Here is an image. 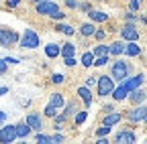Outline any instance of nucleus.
Wrapping results in <instances>:
<instances>
[{"instance_id":"nucleus-12","label":"nucleus","mask_w":147,"mask_h":144,"mask_svg":"<svg viewBox=\"0 0 147 144\" xmlns=\"http://www.w3.org/2000/svg\"><path fill=\"white\" fill-rule=\"evenodd\" d=\"M76 94H78V98L84 102V108H86V110H90L92 100H94V96H92V87H88V85H80Z\"/></svg>"},{"instance_id":"nucleus-39","label":"nucleus","mask_w":147,"mask_h":144,"mask_svg":"<svg viewBox=\"0 0 147 144\" xmlns=\"http://www.w3.org/2000/svg\"><path fill=\"white\" fill-rule=\"evenodd\" d=\"M106 37V31H102V29H96V33H94V39L96 41H102Z\"/></svg>"},{"instance_id":"nucleus-14","label":"nucleus","mask_w":147,"mask_h":144,"mask_svg":"<svg viewBox=\"0 0 147 144\" xmlns=\"http://www.w3.org/2000/svg\"><path fill=\"white\" fill-rule=\"evenodd\" d=\"M123 118H125V116L115 110V112H108V114L102 118V124H106V126H117L119 122H123Z\"/></svg>"},{"instance_id":"nucleus-49","label":"nucleus","mask_w":147,"mask_h":144,"mask_svg":"<svg viewBox=\"0 0 147 144\" xmlns=\"http://www.w3.org/2000/svg\"><path fill=\"white\" fill-rule=\"evenodd\" d=\"M4 94H8V87L4 85V87H0V96H4Z\"/></svg>"},{"instance_id":"nucleus-15","label":"nucleus","mask_w":147,"mask_h":144,"mask_svg":"<svg viewBox=\"0 0 147 144\" xmlns=\"http://www.w3.org/2000/svg\"><path fill=\"white\" fill-rule=\"evenodd\" d=\"M88 16H90V21H92V23H96V25H100V23H108V19H110L106 12H102V10H94V8L88 12Z\"/></svg>"},{"instance_id":"nucleus-51","label":"nucleus","mask_w":147,"mask_h":144,"mask_svg":"<svg viewBox=\"0 0 147 144\" xmlns=\"http://www.w3.org/2000/svg\"><path fill=\"white\" fill-rule=\"evenodd\" d=\"M141 23H145V25H147V16H141Z\"/></svg>"},{"instance_id":"nucleus-28","label":"nucleus","mask_w":147,"mask_h":144,"mask_svg":"<svg viewBox=\"0 0 147 144\" xmlns=\"http://www.w3.org/2000/svg\"><path fill=\"white\" fill-rule=\"evenodd\" d=\"M86 118H88V110H86V108H84V110H78L76 116H74V124H76V126H82V124L86 122Z\"/></svg>"},{"instance_id":"nucleus-30","label":"nucleus","mask_w":147,"mask_h":144,"mask_svg":"<svg viewBox=\"0 0 147 144\" xmlns=\"http://www.w3.org/2000/svg\"><path fill=\"white\" fill-rule=\"evenodd\" d=\"M57 112H59V108H55V106L47 104L45 110H43V116H45V118H55V116H57Z\"/></svg>"},{"instance_id":"nucleus-27","label":"nucleus","mask_w":147,"mask_h":144,"mask_svg":"<svg viewBox=\"0 0 147 144\" xmlns=\"http://www.w3.org/2000/svg\"><path fill=\"white\" fill-rule=\"evenodd\" d=\"M94 57H102V55H110V45H96L92 49Z\"/></svg>"},{"instance_id":"nucleus-52","label":"nucleus","mask_w":147,"mask_h":144,"mask_svg":"<svg viewBox=\"0 0 147 144\" xmlns=\"http://www.w3.org/2000/svg\"><path fill=\"white\" fill-rule=\"evenodd\" d=\"M143 124H147V114H145V120H143Z\"/></svg>"},{"instance_id":"nucleus-17","label":"nucleus","mask_w":147,"mask_h":144,"mask_svg":"<svg viewBox=\"0 0 147 144\" xmlns=\"http://www.w3.org/2000/svg\"><path fill=\"white\" fill-rule=\"evenodd\" d=\"M45 55H47L49 59H57V57L61 55V45H57V43H47V45H45Z\"/></svg>"},{"instance_id":"nucleus-45","label":"nucleus","mask_w":147,"mask_h":144,"mask_svg":"<svg viewBox=\"0 0 147 144\" xmlns=\"http://www.w3.org/2000/svg\"><path fill=\"white\" fill-rule=\"evenodd\" d=\"M21 4V0H6V6L8 8H14V6H18Z\"/></svg>"},{"instance_id":"nucleus-24","label":"nucleus","mask_w":147,"mask_h":144,"mask_svg":"<svg viewBox=\"0 0 147 144\" xmlns=\"http://www.w3.org/2000/svg\"><path fill=\"white\" fill-rule=\"evenodd\" d=\"M55 31L57 33H63V35H67V37H74V35H76V29H74L71 25H65V23H57V27H55Z\"/></svg>"},{"instance_id":"nucleus-21","label":"nucleus","mask_w":147,"mask_h":144,"mask_svg":"<svg viewBox=\"0 0 147 144\" xmlns=\"http://www.w3.org/2000/svg\"><path fill=\"white\" fill-rule=\"evenodd\" d=\"M94 33H96V23H84L80 25V35L82 37H94Z\"/></svg>"},{"instance_id":"nucleus-6","label":"nucleus","mask_w":147,"mask_h":144,"mask_svg":"<svg viewBox=\"0 0 147 144\" xmlns=\"http://www.w3.org/2000/svg\"><path fill=\"white\" fill-rule=\"evenodd\" d=\"M121 39L123 41H139V31L135 23H127L121 27Z\"/></svg>"},{"instance_id":"nucleus-40","label":"nucleus","mask_w":147,"mask_h":144,"mask_svg":"<svg viewBox=\"0 0 147 144\" xmlns=\"http://www.w3.org/2000/svg\"><path fill=\"white\" fill-rule=\"evenodd\" d=\"M8 71V63H6V59H0V75H4Z\"/></svg>"},{"instance_id":"nucleus-4","label":"nucleus","mask_w":147,"mask_h":144,"mask_svg":"<svg viewBox=\"0 0 147 144\" xmlns=\"http://www.w3.org/2000/svg\"><path fill=\"white\" fill-rule=\"evenodd\" d=\"M41 45V39L33 29H25V33L21 35V41H18V47L23 49H37Z\"/></svg>"},{"instance_id":"nucleus-3","label":"nucleus","mask_w":147,"mask_h":144,"mask_svg":"<svg viewBox=\"0 0 147 144\" xmlns=\"http://www.w3.org/2000/svg\"><path fill=\"white\" fill-rule=\"evenodd\" d=\"M18 41H21V35H18L14 29H4V27H0V47L10 49V47L18 45Z\"/></svg>"},{"instance_id":"nucleus-11","label":"nucleus","mask_w":147,"mask_h":144,"mask_svg":"<svg viewBox=\"0 0 147 144\" xmlns=\"http://www.w3.org/2000/svg\"><path fill=\"white\" fill-rule=\"evenodd\" d=\"M35 10L41 16H51L55 10H59V4L53 2V0H45V2H41V4H35Z\"/></svg>"},{"instance_id":"nucleus-18","label":"nucleus","mask_w":147,"mask_h":144,"mask_svg":"<svg viewBox=\"0 0 147 144\" xmlns=\"http://www.w3.org/2000/svg\"><path fill=\"white\" fill-rule=\"evenodd\" d=\"M49 104L55 106V108H59V110H63V108H65V98H63V94L53 92V94L49 96Z\"/></svg>"},{"instance_id":"nucleus-7","label":"nucleus","mask_w":147,"mask_h":144,"mask_svg":"<svg viewBox=\"0 0 147 144\" xmlns=\"http://www.w3.org/2000/svg\"><path fill=\"white\" fill-rule=\"evenodd\" d=\"M115 142H117V144H135V142H137V136H135V132H133L131 128H123V130L117 132Z\"/></svg>"},{"instance_id":"nucleus-50","label":"nucleus","mask_w":147,"mask_h":144,"mask_svg":"<svg viewBox=\"0 0 147 144\" xmlns=\"http://www.w3.org/2000/svg\"><path fill=\"white\" fill-rule=\"evenodd\" d=\"M33 4H41V2H45V0H31Z\"/></svg>"},{"instance_id":"nucleus-25","label":"nucleus","mask_w":147,"mask_h":144,"mask_svg":"<svg viewBox=\"0 0 147 144\" xmlns=\"http://www.w3.org/2000/svg\"><path fill=\"white\" fill-rule=\"evenodd\" d=\"M94 53H92V51H86L84 53V55L80 57V63H82V67H92V65H94Z\"/></svg>"},{"instance_id":"nucleus-23","label":"nucleus","mask_w":147,"mask_h":144,"mask_svg":"<svg viewBox=\"0 0 147 144\" xmlns=\"http://www.w3.org/2000/svg\"><path fill=\"white\" fill-rule=\"evenodd\" d=\"M80 110V106H78V102H67L65 104V108H63V116L65 118H71V116H76V112Z\"/></svg>"},{"instance_id":"nucleus-35","label":"nucleus","mask_w":147,"mask_h":144,"mask_svg":"<svg viewBox=\"0 0 147 144\" xmlns=\"http://www.w3.org/2000/svg\"><path fill=\"white\" fill-rule=\"evenodd\" d=\"M61 142H65V136L63 134H51V144H61Z\"/></svg>"},{"instance_id":"nucleus-42","label":"nucleus","mask_w":147,"mask_h":144,"mask_svg":"<svg viewBox=\"0 0 147 144\" xmlns=\"http://www.w3.org/2000/svg\"><path fill=\"white\" fill-rule=\"evenodd\" d=\"M63 63H65L67 67H74L78 61H76V57H63Z\"/></svg>"},{"instance_id":"nucleus-46","label":"nucleus","mask_w":147,"mask_h":144,"mask_svg":"<svg viewBox=\"0 0 147 144\" xmlns=\"http://www.w3.org/2000/svg\"><path fill=\"white\" fill-rule=\"evenodd\" d=\"M4 59H6V63H8V65H10V63H12V65H16V63H18V59H16V57H4Z\"/></svg>"},{"instance_id":"nucleus-37","label":"nucleus","mask_w":147,"mask_h":144,"mask_svg":"<svg viewBox=\"0 0 147 144\" xmlns=\"http://www.w3.org/2000/svg\"><path fill=\"white\" fill-rule=\"evenodd\" d=\"M51 19L59 23V21H63V19H65V12H61V10H55V12L51 14Z\"/></svg>"},{"instance_id":"nucleus-1","label":"nucleus","mask_w":147,"mask_h":144,"mask_svg":"<svg viewBox=\"0 0 147 144\" xmlns=\"http://www.w3.org/2000/svg\"><path fill=\"white\" fill-rule=\"evenodd\" d=\"M115 79L113 75H98V83H96V96L98 98H108L115 92Z\"/></svg>"},{"instance_id":"nucleus-44","label":"nucleus","mask_w":147,"mask_h":144,"mask_svg":"<svg viewBox=\"0 0 147 144\" xmlns=\"http://www.w3.org/2000/svg\"><path fill=\"white\" fill-rule=\"evenodd\" d=\"M78 4H80L78 0H65V6L67 8H78Z\"/></svg>"},{"instance_id":"nucleus-13","label":"nucleus","mask_w":147,"mask_h":144,"mask_svg":"<svg viewBox=\"0 0 147 144\" xmlns=\"http://www.w3.org/2000/svg\"><path fill=\"white\" fill-rule=\"evenodd\" d=\"M145 100H147V94H145V89H141V87H137V89H133L131 94H129V102H131L133 106H139V104H145Z\"/></svg>"},{"instance_id":"nucleus-43","label":"nucleus","mask_w":147,"mask_h":144,"mask_svg":"<svg viewBox=\"0 0 147 144\" xmlns=\"http://www.w3.org/2000/svg\"><path fill=\"white\" fill-rule=\"evenodd\" d=\"M78 8H80V10H84V12H90V10H92V6H90L88 2H80V4H78Z\"/></svg>"},{"instance_id":"nucleus-8","label":"nucleus","mask_w":147,"mask_h":144,"mask_svg":"<svg viewBox=\"0 0 147 144\" xmlns=\"http://www.w3.org/2000/svg\"><path fill=\"white\" fill-rule=\"evenodd\" d=\"M16 138H18V136H16V124H14V126L6 124V126L0 128V142H2V144H10V142H14Z\"/></svg>"},{"instance_id":"nucleus-48","label":"nucleus","mask_w":147,"mask_h":144,"mask_svg":"<svg viewBox=\"0 0 147 144\" xmlns=\"http://www.w3.org/2000/svg\"><path fill=\"white\" fill-rule=\"evenodd\" d=\"M6 122V114L4 112H0V124H4Z\"/></svg>"},{"instance_id":"nucleus-10","label":"nucleus","mask_w":147,"mask_h":144,"mask_svg":"<svg viewBox=\"0 0 147 144\" xmlns=\"http://www.w3.org/2000/svg\"><path fill=\"white\" fill-rule=\"evenodd\" d=\"M25 122L31 126V130H33V132H41V130H43V126H45V124H43V116H41V114H37V112H29L27 118H25Z\"/></svg>"},{"instance_id":"nucleus-41","label":"nucleus","mask_w":147,"mask_h":144,"mask_svg":"<svg viewBox=\"0 0 147 144\" xmlns=\"http://www.w3.org/2000/svg\"><path fill=\"white\" fill-rule=\"evenodd\" d=\"M96 83H98V77H94V75H90V77L86 79V85H88V87H94Z\"/></svg>"},{"instance_id":"nucleus-2","label":"nucleus","mask_w":147,"mask_h":144,"mask_svg":"<svg viewBox=\"0 0 147 144\" xmlns=\"http://www.w3.org/2000/svg\"><path fill=\"white\" fill-rule=\"evenodd\" d=\"M110 75H113L115 81H125L129 75H131V65H129L127 61H115L113 65H110Z\"/></svg>"},{"instance_id":"nucleus-34","label":"nucleus","mask_w":147,"mask_h":144,"mask_svg":"<svg viewBox=\"0 0 147 144\" xmlns=\"http://www.w3.org/2000/svg\"><path fill=\"white\" fill-rule=\"evenodd\" d=\"M108 63V55H102V57H96L94 59V67H104Z\"/></svg>"},{"instance_id":"nucleus-26","label":"nucleus","mask_w":147,"mask_h":144,"mask_svg":"<svg viewBox=\"0 0 147 144\" xmlns=\"http://www.w3.org/2000/svg\"><path fill=\"white\" fill-rule=\"evenodd\" d=\"M76 55V45L74 43H63L61 45V57H74Z\"/></svg>"},{"instance_id":"nucleus-29","label":"nucleus","mask_w":147,"mask_h":144,"mask_svg":"<svg viewBox=\"0 0 147 144\" xmlns=\"http://www.w3.org/2000/svg\"><path fill=\"white\" fill-rule=\"evenodd\" d=\"M65 120H67V118H65L63 114H57V116L53 118V128H55V130L59 132V130L63 128V124H65Z\"/></svg>"},{"instance_id":"nucleus-20","label":"nucleus","mask_w":147,"mask_h":144,"mask_svg":"<svg viewBox=\"0 0 147 144\" xmlns=\"http://www.w3.org/2000/svg\"><path fill=\"white\" fill-rule=\"evenodd\" d=\"M110 98H113L115 102H123V100H127V98H129V92H127V87L121 83L119 87H115V92L110 94Z\"/></svg>"},{"instance_id":"nucleus-33","label":"nucleus","mask_w":147,"mask_h":144,"mask_svg":"<svg viewBox=\"0 0 147 144\" xmlns=\"http://www.w3.org/2000/svg\"><path fill=\"white\" fill-rule=\"evenodd\" d=\"M63 81H65V75H63V73H53V75H51V83H53V85H59V83H63Z\"/></svg>"},{"instance_id":"nucleus-19","label":"nucleus","mask_w":147,"mask_h":144,"mask_svg":"<svg viewBox=\"0 0 147 144\" xmlns=\"http://www.w3.org/2000/svg\"><path fill=\"white\" fill-rule=\"evenodd\" d=\"M125 45L127 41H115V43H110V55L113 57H119V55H125Z\"/></svg>"},{"instance_id":"nucleus-5","label":"nucleus","mask_w":147,"mask_h":144,"mask_svg":"<svg viewBox=\"0 0 147 144\" xmlns=\"http://www.w3.org/2000/svg\"><path fill=\"white\" fill-rule=\"evenodd\" d=\"M145 114H147V104H139V106H133L125 114V120L131 122V124H139V122L145 120Z\"/></svg>"},{"instance_id":"nucleus-31","label":"nucleus","mask_w":147,"mask_h":144,"mask_svg":"<svg viewBox=\"0 0 147 144\" xmlns=\"http://www.w3.org/2000/svg\"><path fill=\"white\" fill-rule=\"evenodd\" d=\"M110 130H113V126H106V124H102L100 128L96 130V138H100V136H108V134H110Z\"/></svg>"},{"instance_id":"nucleus-47","label":"nucleus","mask_w":147,"mask_h":144,"mask_svg":"<svg viewBox=\"0 0 147 144\" xmlns=\"http://www.w3.org/2000/svg\"><path fill=\"white\" fill-rule=\"evenodd\" d=\"M102 112H104V114H108V112H115V106H104V108H102Z\"/></svg>"},{"instance_id":"nucleus-9","label":"nucleus","mask_w":147,"mask_h":144,"mask_svg":"<svg viewBox=\"0 0 147 144\" xmlns=\"http://www.w3.org/2000/svg\"><path fill=\"white\" fill-rule=\"evenodd\" d=\"M125 87H127V92L131 94L133 89H137V87H141L143 83H145V73H137V75H129L125 81H121Z\"/></svg>"},{"instance_id":"nucleus-22","label":"nucleus","mask_w":147,"mask_h":144,"mask_svg":"<svg viewBox=\"0 0 147 144\" xmlns=\"http://www.w3.org/2000/svg\"><path fill=\"white\" fill-rule=\"evenodd\" d=\"M31 132H33V130H31V126H29L27 122H18V124H16V136H18V138H29Z\"/></svg>"},{"instance_id":"nucleus-32","label":"nucleus","mask_w":147,"mask_h":144,"mask_svg":"<svg viewBox=\"0 0 147 144\" xmlns=\"http://www.w3.org/2000/svg\"><path fill=\"white\" fill-rule=\"evenodd\" d=\"M37 142H39V144H51V136L49 134H43V132H37Z\"/></svg>"},{"instance_id":"nucleus-36","label":"nucleus","mask_w":147,"mask_h":144,"mask_svg":"<svg viewBox=\"0 0 147 144\" xmlns=\"http://www.w3.org/2000/svg\"><path fill=\"white\" fill-rule=\"evenodd\" d=\"M139 8H141V0H129V10L139 12Z\"/></svg>"},{"instance_id":"nucleus-38","label":"nucleus","mask_w":147,"mask_h":144,"mask_svg":"<svg viewBox=\"0 0 147 144\" xmlns=\"http://www.w3.org/2000/svg\"><path fill=\"white\" fill-rule=\"evenodd\" d=\"M125 21H127V23H135V21H137V14H135L133 10H129V12L125 14Z\"/></svg>"},{"instance_id":"nucleus-53","label":"nucleus","mask_w":147,"mask_h":144,"mask_svg":"<svg viewBox=\"0 0 147 144\" xmlns=\"http://www.w3.org/2000/svg\"><path fill=\"white\" fill-rule=\"evenodd\" d=\"M145 104H147V100H145Z\"/></svg>"},{"instance_id":"nucleus-16","label":"nucleus","mask_w":147,"mask_h":144,"mask_svg":"<svg viewBox=\"0 0 147 144\" xmlns=\"http://www.w3.org/2000/svg\"><path fill=\"white\" fill-rule=\"evenodd\" d=\"M125 55H127V57H139V55H141V47L137 45V41H127V45H125Z\"/></svg>"}]
</instances>
